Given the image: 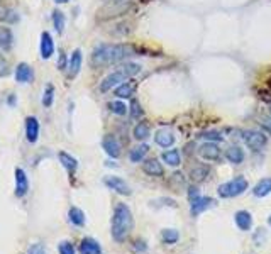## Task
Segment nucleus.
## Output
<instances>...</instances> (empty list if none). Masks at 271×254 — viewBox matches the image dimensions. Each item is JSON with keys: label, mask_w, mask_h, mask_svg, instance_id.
<instances>
[{"label": "nucleus", "mask_w": 271, "mask_h": 254, "mask_svg": "<svg viewBox=\"0 0 271 254\" xmlns=\"http://www.w3.org/2000/svg\"><path fill=\"white\" fill-rule=\"evenodd\" d=\"M134 50L129 45H100L92 53V65L94 66H107L132 56Z\"/></svg>", "instance_id": "obj_1"}, {"label": "nucleus", "mask_w": 271, "mask_h": 254, "mask_svg": "<svg viewBox=\"0 0 271 254\" xmlns=\"http://www.w3.org/2000/svg\"><path fill=\"white\" fill-rule=\"evenodd\" d=\"M132 227H134V219L130 208L125 203H117L112 214V229H110L112 237L117 242H122L129 237Z\"/></svg>", "instance_id": "obj_2"}, {"label": "nucleus", "mask_w": 271, "mask_h": 254, "mask_svg": "<svg viewBox=\"0 0 271 254\" xmlns=\"http://www.w3.org/2000/svg\"><path fill=\"white\" fill-rule=\"evenodd\" d=\"M141 71V65H138V63H125L119 68V70H115L114 73H110L102 80L100 83V92H109L112 89H117L120 83L127 81L129 78H132L134 75H138V73Z\"/></svg>", "instance_id": "obj_3"}, {"label": "nucleus", "mask_w": 271, "mask_h": 254, "mask_svg": "<svg viewBox=\"0 0 271 254\" xmlns=\"http://www.w3.org/2000/svg\"><path fill=\"white\" fill-rule=\"evenodd\" d=\"M248 187H249V183L244 177H236L229 180V182L222 183L217 192H219L220 198H232V197L243 195L246 190H248Z\"/></svg>", "instance_id": "obj_4"}, {"label": "nucleus", "mask_w": 271, "mask_h": 254, "mask_svg": "<svg viewBox=\"0 0 271 254\" xmlns=\"http://www.w3.org/2000/svg\"><path fill=\"white\" fill-rule=\"evenodd\" d=\"M243 139H244V143L248 144V148L253 149V151L263 149L264 146L268 144V138H266V134L261 133V131H254V129L246 131V133L243 134Z\"/></svg>", "instance_id": "obj_5"}, {"label": "nucleus", "mask_w": 271, "mask_h": 254, "mask_svg": "<svg viewBox=\"0 0 271 254\" xmlns=\"http://www.w3.org/2000/svg\"><path fill=\"white\" fill-rule=\"evenodd\" d=\"M39 53L42 60H50V58L55 55V41H53L51 34L44 31L41 34V41H39Z\"/></svg>", "instance_id": "obj_6"}, {"label": "nucleus", "mask_w": 271, "mask_h": 254, "mask_svg": "<svg viewBox=\"0 0 271 254\" xmlns=\"http://www.w3.org/2000/svg\"><path fill=\"white\" fill-rule=\"evenodd\" d=\"M212 207H215V200L210 198V197H198L195 200H192V207H190V212L192 216H200L202 212L209 210Z\"/></svg>", "instance_id": "obj_7"}, {"label": "nucleus", "mask_w": 271, "mask_h": 254, "mask_svg": "<svg viewBox=\"0 0 271 254\" xmlns=\"http://www.w3.org/2000/svg\"><path fill=\"white\" fill-rule=\"evenodd\" d=\"M198 154L202 156L205 161H219L220 159V149L215 143H210L207 141L205 144H202L198 148Z\"/></svg>", "instance_id": "obj_8"}, {"label": "nucleus", "mask_w": 271, "mask_h": 254, "mask_svg": "<svg viewBox=\"0 0 271 254\" xmlns=\"http://www.w3.org/2000/svg\"><path fill=\"white\" fill-rule=\"evenodd\" d=\"M104 183H105V187H109L110 190H114V192H117L120 195H130V193H132V192H130L129 185L119 177H105Z\"/></svg>", "instance_id": "obj_9"}, {"label": "nucleus", "mask_w": 271, "mask_h": 254, "mask_svg": "<svg viewBox=\"0 0 271 254\" xmlns=\"http://www.w3.org/2000/svg\"><path fill=\"white\" fill-rule=\"evenodd\" d=\"M102 148H104V151L110 156V158H119L120 153H122V151H120V143L112 134L105 136L104 141H102Z\"/></svg>", "instance_id": "obj_10"}, {"label": "nucleus", "mask_w": 271, "mask_h": 254, "mask_svg": "<svg viewBox=\"0 0 271 254\" xmlns=\"http://www.w3.org/2000/svg\"><path fill=\"white\" fill-rule=\"evenodd\" d=\"M29 190V180L27 175L22 168H16V197L22 198Z\"/></svg>", "instance_id": "obj_11"}, {"label": "nucleus", "mask_w": 271, "mask_h": 254, "mask_svg": "<svg viewBox=\"0 0 271 254\" xmlns=\"http://www.w3.org/2000/svg\"><path fill=\"white\" fill-rule=\"evenodd\" d=\"M24 129H26V139L29 143H36L37 138H39V120H37L34 115L27 117Z\"/></svg>", "instance_id": "obj_12"}, {"label": "nucleus", "mask_w": 271, "mask_h": 254, "mask_svg": "<svg viewBox=\"0 0 271 254\" xmlns=\"http://www.w3.org/2000/svg\"><path fill=\"white\" fill-rule=\"evenodd\" d=\"M143 172L146 175H149V177L159 178V177H163V175H164V168H163V164L159 163V159L149 158V159H146L143 163Z\"/></svg>", "instance_id": "obj_13"}, {"label": "nucleus", "mask_w": 271, "mask_h": 254, "mask_svg": "<svg viewBox=\"0 0 271 254\" xmlns=\"http://www.w3.org/2000/svg\"><path fill=\"white\" fill-rule=\"evenodd\" d=\"M81 61H83V56H81L80 50H75L71 53L70 60H68V78H75L81 70Z\"/></svg>", "instance_id": "obj_14"}, {"label": "nucleus", "mask_w": 271, "mask_h": 254, "mask_svg": "<svg viewBox=\"0 0 271 254\" xmlns=\"http://www.w3.org/2000/svg\"><path fill=\"white\" fill-rule=\"evenodd\" d=\"M16 80L19 83H31L34 80V71L27 63H19L16 68Z\"/></svg>", "instance_id": "obj_15"}, {"label": "nucleus", "mask_w": 271, "mask_h": 254, "mask_svg": "<svg viewBox=\"0 0 271 254\" xmlns=\"http://www.w3.org/2000/svg\"><path fill=\"white\" fill-rule=\"evenodd\" d=\"M175 134L171 133V131H166V129H161L158 131L156 136H154V141H156L158 146H161V148H169V146L175 144Z\"/></svg>", "instance_id": "obj_16"}, {"label": "nucleus", "mask_w": 271, "mask_h": 254, "mask_svg": "<svg viewBox=\"0 0 271 254\" xmlns=\"http://www.w3.org/2000/svg\"><path fill=\"white\" fill-rule=\"evenodd\" d=\"M234 221H236V226L239 227L241 231H249L251 226H253V217H251V214L246 212V210L236 212Z\"/></svg>", "instance_id": "obj_17"}, {"label": "nucleus", "mask_w": 271, "mask_h": 254, "mask_svg": "<svg viewBox=\"0 0 271 254\" xmlns=\"http://www.w3.org/2000/svg\"><path fill=\"white\" fill-rule=\"evenodd\" d=\"M80 252L81 254H102V247L95 239L86 237L80 242Z\"/></svg>", "instance_id": "obj_18"}, {"label": "nucleus", "mask_w": 271, "mask_h": 254, "mask_svg": "<svg viewBox=\"0 0 271 254\" xmlns=\"http://www.w3.org/2000/svg\"><path fill=\"white\" fill-rule=\"evenodd\" d=\"M209 173H210V168L207 164H195L190 170V178H192V182L200 183L207 178V175Z\"/></svg>", "instance_id": "obj_19"}, {"label": "nucleus", "mask_w": 271, "mask_h": 254, "mask_svg": "<svg viewBox=\"0 0 271 254\" xmlns=\"http://www.w3.org/2000/svg\"><path fill=\"white\" fill-rule=\"evenodd\" d=\"M136 92V83L132 81H124L115 89V97L117 99H130Z\"/></svg>", "instance_id": "obj_20"}, {"label": "nucleus", "mask_w": 271, "mask_h": 254, "mask_svg": "<svg viewBox=\"0 0 271 254\" xmlns=\"http://www.w3.org/2000/svg\"><path fill=\"white\" fill-rule=\"evenodd\" d=\"M225 158L232 164H241L244 161V151L241 149L239 146H231V148L225 151Z\"/></svg>", "instance_id": "obj_21"}, {"label": "nucleus", "mask_w": 271, "mask_h": 254, "mask_svg": "<svg viewBox=\"0 0 271 254\" xmlns=\"http://www.w3.org/2000/svg\"><path fill=\"white\" fill-rule=\"evenodd\" d=\"M58 156H60V161H61L63 168H65L68 173H75L76 172V168H78V161H76L73 156L65 153V151H61Z\"/></svg>", "instance_id": "obj_22"}, {"label": "nucleus", "mask_w": 271, "mask_h": 254, "mask_svg": "<svg viewBox=\"0 0 271 254\" xmlns=\"http://www.w3.org/2000/svg\"><path fill=\"white\" fill-rule=\"evenodd\" d=\"M161 159L166 163L168 166H180L182 163V156H180V151L178 149H168V151H164V153L161 154Z\"/></svg>", "instance_id": "obj_23"}, {"label": "nucleus", "mask_w": 271, "mask_h": 254, "mask_svg": "<svg viewBox=\"0 0 271 254\" xmlns=\"http://www.w3.org/2000/svg\"><path fill=\"white\" fill-rule=\"evenodd\" d=\"M132 136H134V139H138V141H146L149 136H151V127H149L148 122H139V124H136L134 127Z\"/></svg>", "instance_id": "obj_24"}, {"label": "nucleus", "mask_w": 271, "mask_h": 254, "mask_svg": "<svg viewBox=\"0 0 271 254\" xmlns=\"http://www.w3.org/2000/svg\"><path fill=\"white\" fill-rule=\"evenodd\" d=\"M148 153H149V146L148 144H139V146H136V148L130 149L129 159L132 161V163H139V161H143L144 158H146Z\"/></svg>", "instance_id": "obj_25"}, {"label": "nucleus", "mask_w": 271, "mask_h": 254, "mask_svg": "<svg viewBox=\"0 0 271 254\" xmlns=\"http://www.w3.org/2000/svg\"><path fill=\"white\" fill-rule=\"evenodd\" d=\"M12 32L9 27H2L0 26V51H9L12 46Z\"/></svg>", "instance_id": "obj_26"}, {"label": "nucleus", "mask_w": 271, "mask_h": 254, "mask_svg": "<svg viewBox=\"0 0 271 254\" xmlns=\"http://www.w3.org/2000/svg\"><path fill=\"white\" fill-rule=\"evenodd\" d=\"M254 197H266V195L271 193V178H263L256 183V187L253 190Z\"/></svg>", "instance_id": "obj_27"}, {"label": "nucleus", "mask_w": 271, "mask_h": 254, "mask_svg": "<svg viewBox=\"0 0 271 254\" xmlns=\"http://www.w3.org/2000/svg\"><path fill=\"white\" fill-rule=\"evenodd\" d=\"M68 217H70V222L71 224H75L76 227H81V226H85V214H83V210L78 208V207H71L70 208V212H68Z\"/></svg>", "instance_id": "obj_28"}, {"label": "nucleus", "mask_w": 271, "mask_h": 254, "mask_svg": "<svg viewBox=\"0 0 271 254\" xmlns=\"http://www.w3.org/2000/svg\"><path fill=\"white\" fill-rule=\"evenodd\" d=\"M53 26H55L56 29V32L58 34H61L63 31H65V24H66V17H65V14H63L61 11H53Z\"/></svg>", "instance_id": "obj_29"}, {"label": "nucleus", "mask_w": 271, "mask_h": 254, "mask_svg": "<svg viewBox=\"0 0 271 254\" xmlns=\"http://www.w3.org/2000/svg\"><path fill=\"white\" fill-rule=\"evenodd\" d=\"M109 110L112 112V114H115V115H125V114H127V110H129V107L125 105L124 102L114 100V102H110V104H109Z\"/></svg>", "instance_id": "obj_30"}, {"label": "nucleus", "mask_w": 271, "mask_h": 254, "mask_svg": "<svg viewBox=\"0 0 271 254\" xmlns=\"http://www.w3.org/2000/svg\"><path fill=\"white\" fill-rule=\"evenodd\" d=\"M161 237L166 244H175L178 239H180V234H178V231H175V229H164L161 232Z\"/></svg>", "instance_id": "obj_31"}, {"label": "nucleus", "mask_w": 271, "mask_h": 254, "mask_svg": "<svg viewBox=\"0 0 271 254\" xmlns=\"http://www.w3.org/2000/svg\"><path fill=\"white\" fill-rule=\"evenodd\" d=\"M11 14H14V12L2 2V0H0V21L2 22H14L17 17H12Z\"/></svg>", "instance_id": "obj_32"}, {"label": "nucleus", "mask_w": 271, "mask_h": 254, "mask_svg": "<svg viewBox=\"0 0 271 254\" xmlns=\"http://www.w3.org/2000/svg\"><path fill=\"white\" fill-rule=\"evenodd\" d=\"M53 100H55V87L53 85H46L44 89V95H42V105L44 107H51Z\"/></svg>", "instance_id": "obj_33"}, {"label": "nucleus", "mask_w": 271, "mask_h": 254, "mask_svg": "<svg viewBox=\"0 0 271 254\" xmlns=\"http://www.w3.org/2000/svg\"><path fill=\"white\" fill-rule=\"evenodd\" d=\"M143 114L144 112H143L141 104L136 99H132V102H130V117H132V119H139V117H143Z\"/></svg>", "instance_id": "obj_34"}, {"label": "nucleus", "mask_w": 271, "mask_h": 254, "mask_svg": "<svg viewBox=\"0 0 271 254\" xmlns=\"http://www.w3.org/2000/svg\"><path fill=\"white\" fill-rule=\"evenodd\" d=\"M200 138L210 141V143H214V141H222V134L217 133V131H207V133H202Z\"/></svg>", "instance_id": "obj_35"}, {"label": "nucleus", "mask_w": 271, "mask_h": 254, "mask_svg": "<svg viewBox=\"0 0 271 254\" xmlns=\"http://www.w3.org/2000/svg\"><path fill=\"white\" fill-rule=\"evenodd\" d=\"M58 251H60V254H75V247L71 242L68 241H63L60 244V247H58Z\"/></svg>", "instance_id": "obj_36"}, {"label": "nucleus", "mask_w": 271, "mask_h": 254, "mask_svg": "<svg viewBox=\"0 0 271 254\" xmlns=\"http://www.w3.org/2000/svg\"><path fill=\"white\" fill-rule=\"evenodd\" d=\"M29 254H48V251L42 244H34V246H31V249H29Z\"/></svg>", "instance_id": "obj_37"}, {"label": "nucleus", "mask_w": 271, "mask_h": 254, "mask_svg": "<svg viewBox=\"0 0 271 254\" xmlns=\"http://www.w3.org/2000/svg\"><path fill=\"white\" fill-rule=\"evenodd\" d=\"M7 73H9V63L6 58L0 55V76H6Z\"/></svg>", "instance_id": "obj_38"}, {"label": "nucleus", "mask_w": 271, "mask_h": 254, "mask_svg": "<svg viewBox=\"0 0 271 254\" xmlns=\"http://www.w3.org/2000/svg\"><path fill=\"white\" fill-rule=\"evenodd\" d=\"M259 124H261V127H263V129L266 131V133H269V134H271V115L263 117Z\"/></svg>", "instance_id": "obj_39"}, {"label": "nucleus", "mask_w": 271, "mask_h": 254, "mask_svg": "<svg viewBox=\"0 0 271 254\" xmlns=\"http://www.w3.org/2000/svg\"><path fill=\"white\" fill-rule=\"evenodd\" d=\"M58 68H60V70H65V68H68V65H66V55L63 51H60V63H58Z\"/></svg>", "instance_id": "obj_40"}, {"label": "nucleus", "mask_w": 271, "mask_h": 254, "mask_svg": "<svg viewBox=\"0 0 271 254\" xmlns=\"http://www.w3.org/2000/svg\"><path fill=\"white\" fill-rule=\"evenodd\" d=\"M200 195H198V188H195V187H192L190 190H188V198H190V202L192 200H195V198H198Z\"/></svg>", "instance_id": "obj_41"}, {"label": "nucleus", "mask_w": 271, "mask_h": 254, "mask_svg": "<svg viewBox=\"0 0 271 254\" xmlns=\"http://www.w3.org/2000/svg\"><path fill=\"white\" fill-rule=\"evenodd\" d=\"M56 4H66V2H70V0H55Z\"/></svg>", "instance_id": "obj_42"}, {"label": "nucleus", "mask_w": 271, "mask_h": 254, "mask_svg": "<svg viewBox=\"0 0 271 254\" xmlns=\"http://www.w3.org/2000/svg\"><path fill=\"white\" fill-rule=\"evenodd\" d=\"M107 2H114V4H119V2H124V0H107Z\"/></svg>", "instance_id": "obj_43"}, {"label": "nucleus", "mask_w": 271, "mask_h": 254, "mask_svg": "<svg viewBox=\"0 0 271 254\" xmlns=\"http://www.w3.org/2000/svg\"><path fill=\"white\" fill-rule=\"evenodd\" d=\"M269 226H271V217H269Z\"/></svg>", "instance_id": "obj_44"}]
</instances>
